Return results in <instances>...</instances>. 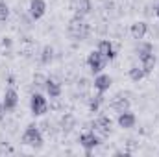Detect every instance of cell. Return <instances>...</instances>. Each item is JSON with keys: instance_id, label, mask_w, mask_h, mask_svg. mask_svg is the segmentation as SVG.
<instances>
[{"instance_id": "ffe728a7", "label": "cell", "mask_w": 159, "mask_h": 157, "mask_svg": "<svg viewBox=\"0 0 159 157\" xmlns=\"http://www.w3.org/2000/svg\"><path fill=\"white\" fill-rule=\"evenodd\" d=\"M152 52H154L152 43H141L139 48H137V56H139V57H143V56H146V54H152Z\"/></svg>"}, {"instance_id": "4fadbf2b", "label": "cell", "mask_w": 159, "mask_h": 157, "mask_svg": "<svg viewBox=\"0 0 159 157\" xmlns=\"http://www.w3.org/2000/svg\"><path fill=\"white\" fill-rule=\"evenodd\" d=\"M139 61H141V69H143L146 74L154 72V69H156V65H157V57L154 56V52H152V54H146V56H143V57H139Z\"/></svg>"}, {"instance_id": "603a6c76", "label": "cell", "mask_w": 159, "mask_h": 157, "mask_svg": "<svg viewBox=\"0 0 159 157\" xmlns=\"http://www.w3.org/2000/svg\"><path fill=\"white\" fill-rule=\"evenodd\" d=\"M4 113H6V109H4V105H2V104H0V120H2V118H4Z\"/></svg>"}, {"instance_id": "5b68a950", "label": "cell", "mask_w": 159, "mask_h": 157, "mask_svg": "<svg viewBox=\"0 0 159 157\" xmlns=\"http://www.w3.org/2000/svg\"><path fill=\"white\" fill-rule=\"evenodd\" d=\"M80 146L81 148H85V152H87V155H91V150H94L98 144H100V137L94 133V131H85V133H81L78 139Z\"/></svg>"}, {"instance_id": "ac0fdd59", "label": "cell", "mask_w": 159, "mask_h": 157, "mask_svg": "<svg viewBox=\"0 0 159 157\" xmlns=\"http://www.w3.org/2000/svg\"><path fill=\"white\" fill-rule=\"evenodd\" d=\"M102 102H104V94H102V92H98L96 96H93V98L89 100V109H91V113H98Z\"/></svg>"}, {"instance_id": "30bf717a", "label": "cell", "mask_w": 159, "mask_h": 157, "mask_svg": "<svg viewBox=\"0 0 159 157\" xmlns=\"http://www.w3.org/2000/svg\"><path fill=\"white\" fill-rule=\"evenodd\" d=\"M129 34H131V37L135 41H143L146 37V34H148V24H146L144 20H137V22L131 24Z\"/></svg>"}, {"instance_id": "d6986e66", "label": "cell", "mask_w": 159, "mask_h": 157, "mask_svg": "<svg viewBox=\"0 0 159 157\" xmlns=\"http://www.w3.org/2000/svg\"><path fill=\"white\" fill-rule=\"evenodd\" d=\"M76 11H78V15H87L91 11V0H78Z\"/></svg>"}, {"instance_id": "3957f363", "label": "cell", "mask_w": 159, "mask_h": 157, "mask_svg": "<svg viewBox=\"0 0 159 157\" xmlns=\"http://www.w3.org/2000/svg\"><path fill=\"white\" fill-rule=\"evenodd\" d=\"M87 65H89V70H91L93 74H100V72L106 69L107 59H106L98 50H93V52L87 56Z\"/></svg>"}, {"instance_id": "9c48e42d", "label": "cell", "mask_w": 159, "mask_h": 157, "mask_svg": "<svg viewBox=\"0 0 159 157\" xmlns=\"http://www.w3.org/2000/svg\"><path fill=\"white\" fill-rule=\"evenodd\" d=\"M93 85H94V89H96L98 92L104 94V92H107L109 87L113 85V79H111L109 74H102V72H100V74H96V78H94V83H93Z\"/></svg>"}, {"instance_id": "6da1fadb", "label": "cell", "mask_w": 159, "mask_h": 157, "mask_svg": "<svg viewBox=\"0 0 159 157\" xmlns=\"http://www.w3.org/2000/svg\"><path fill=\"white\" fill-rule=\"evenodd\" d=\"M43 133L39 131V128L37 126H28L26 129H24V133H22V144H26V146H32V148H41L43 146Z\"/></svg>"}, {"instance_id": "44dd1931", "label": "cell", "mask_w": 159, "mask_h": 157, "mask_svg": "<svg viewBox=\"0 0 159 157\" xmlns=\"http://www.w3.org/2000/svg\"><path fill=\"white\" fill-rule=\"evenodd\" d=\"M7 17H9V6L4 0H0V22L7 20Z\"/></svg>"}, {"instance_id": "9a60e30c", "label": "cell", "mask_w": 159, "mask_h": 157, "mask_svg": "<svg viewBox=\"0 0 159 157\" xmlns=\"http://www.w3.org/2000/svg\"><path fill=\"white\" fill-rule=\"evenodd\" d=\"M128 76L131 81H135V83H139L141 79L146 76V72L141 69V65H133V67H129V70H128Z\"/></svg>"}, {"instance_id": "cb8c5ba5", "label": "cell", "mask_w": 159, "mask_h": 157, "mask_svg": "<svg viewBox=\"0 0 159 157\" xmlns=\"http://www.w3.org/2000/svg\"><path fill=\"white\" fill-rule=\"evenodd\" d=\"M156 15H157V19H159V4L156 6Z\"/></svg>"}, {"instance_id": "7a4b0ae2", "label": "cell", "mask_w": 159, "mask_h": 157, "mask_svg": "<svg viewBox=\"0 0 159 157\" xmlns=\"http://www.w3.org/2000/svg\"><path fill=\"white\" fill-rule=\"evenodd\" d=\"M30 111L34 117H43L48 111V100L41 92H35L30 96Z\"/></svg>"}, {"instance_id": "5bb4252c", "label": "cell", "mask_w": 159, "mask_h": 157, "mask_svg": "<svg viewBox=\"0 0 159 157\" xmlns=\"http://www.w3.org/2000/svg\"><path fill=\"white\" fill-rule=\"evenodd\" d=\"M44 89H46V94H48L50 98H59V96H61V85H59L56 79H46Z\"/></svg>"}, {"instance_id": "8992f818", "label": "cell", "mask_w": 159, "mask_h": 157, "mask_svg": "<svg viewBox=\"0 0 159 157\" xmlns=\"http://www.w3.org/2000/svg\"><path fill=\"white\" fill-rule=\"evenodd\" d=\"M111 126H113V122H111V118L107 117V115H100L93 122V129L96 133H100L102 137H107L111 133Z\"/></svg>"}, {"instance_id": "7c38bea8", "label": "cell", "mask_w": 159, "mask_h": 157, "mask_svg": "<svg viewBox=\"0 0 159 157\" xmlns=\"http://www.w3.org/2000/svg\"><path fill=\"white\" fill-rule=\"evenodd\" d=\"M107 61H111V59H115V56H117V52H115V46H113V43L109 39H104L98 43V48H96Z\"/></svg>"}, {"instance_id": "ba28073f", "label": "cell", "mask_w": 159, "mask_h": 157, "mask_svg": "<svg viewBox=\"0 0 159 157\" xmlns=\"http://www.w3.org/2000/svg\"><path fill=\"white\" fill-rule=\"evenodd\" d=\"M117 122H119V126L122 128V129H131V128L137 124V117H135L129 109H126V111H120L119 113Z\"/></svg>"}, {"instance_id": "8fae6325", "label": "cell", "mask_w": 159, "mask_h": 157, "mask_svg": "<svg viewBox=\"0 0 159 157\" xmlns=\"http://www.w3.org/2000/svg\"><path fill=\"white\" fill-rule=\"evenodd\" d=\"M46 13V2L44 0H32L30 2V17L34 20H39Z\"/></svg>"}, {"instance_id": "277c9868", "label": "cell", "mask_w": 159, "mask_h": 157, "mask_svg": "<svg viewBox=\"0 0 159 157\" xmlns=\"http://www.w3.org/2000/svg\"><path fill=\"white\" fill-rule=\"evenodd\" d=\"M87 32H89V28H87V24H85V20H83V15H78V13H76V15L70 19L69 34H70L74 39H81Z\"/></svg>"}, {"instance_id": "52a82bcc", "label": "cell", "mask_w": 159, "mask_h": 157, "mask_svg": "<svg viewBox=\"0 0 159 157\" xmlns=\"http://www.w3.org/2000/svg\"><path fill=\"white\" fill-rule=\"evenodd\" d=\"M2 105H4L6 111L17 109V105H19V92L15 89H7L4 92V98H2Z\"/></svg>"}, {"instance_id": "2e32d148", "label": "cell", "mask_w": 159, "mask_h": 157, "mask_svg": "<svg viewBox=\"0 0 159 157\" xmlns=\"http://www.w3.org/2000/svg\"><path fill=\"white\" fill-rule=\"evenodd\" d=\"M111 107L115 109V111H126V109H129V100L128 98H122V96H115L113 98V102H111Z\"/></svg>"}, {"instance_id": "e0dca14e", "label": "cell", "mask_w": 159, "mask_h": 157, "mask_svg": "<svg viewBox=\"0 0 159 157\" xmlns=\"http://www.w3.org/2000/svg\"><path fill=\"white\" fill-rule=\"evenodd\" d=\"M52 59H54V48H52L50 44H46V46L43 48V52H41V63H43V65H50Z\"/></svg>"}, {"instance_id": "7402d4cb", "label": "cell", "mask_w": 159, "mask_h": 157, "mask_svg": "<svg viewBox=\"0 0 159 157\" xmlns=\"http://www.w3.org/2000/svg\"><path fill=\"white\" fill-rule=\"evenodd\" d=\"M34 83H35V85H44V83H46V79L43 78L41 74H37V76L34 78Z\"/></svg>"}]
</instances>
